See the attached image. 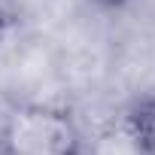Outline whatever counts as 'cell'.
<instances>
[{
  "label": "cell",
  "mask_w": 155,
  "mask_h": 155,
  "mask_svg": "<svg viewBox=\"0 0 155 155\" xmlns=\"http://www.w3.org/2000/svg\"><path fill=\"white\" fill-rule=\"evenodd\" d=\"M0 155H85V134L67 107L18 104L0 122Z\"/></svg>",
  "instance_id": "6da1fadb"
},
{
  "label": "cell",
  "mask_w": 155,
  "mask_h": 155,
  "mask_svg": "<svg viewBox=\"0 0 155 155\" xmlns=\"http://www.w3.org/2000/svg\"><path fill=\"white\" fill-rule=\"evenodd\" d=\"M85 155H155V97H140L113 113L91 140Z\"/></svg>",
  "instance_id": "7a4b0ae2"
},
{
  "label": "cell",
  "mask_w": 155,
  "mask_h": 155,
  "mask_svg": "<svg viewBox=\"0 0 155 155\" xmlns=\"http://www.w3.org/2000/svg\"><path fill=\"white\" fill-rule=\"evenodd\" d=\"M94 3H101V6H122V3H128V0H94Z\"/></svg>",
  "instance_id": "3957f363"
}]
</instances>
